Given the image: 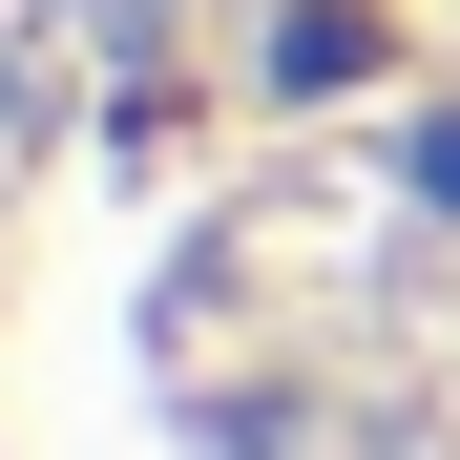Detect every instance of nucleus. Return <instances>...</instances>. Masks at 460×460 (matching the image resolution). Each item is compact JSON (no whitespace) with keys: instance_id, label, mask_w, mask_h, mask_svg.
I'll list each match as a JSON object with an SVG mask.
<instances>
[{"instance_id":"f257e3e1","label":"nucleus","mask_w":460,"mask_h":460,"mask_svg":"<svg viewBox=\"0 0 460 460\" xmlns=\"http://www.w3.org/2000/svg\"><path fill=\"white\" fill-rule=\"evenodd\" d=\"M0 460H460V0H0Z\"/></svg>"}]
</instances>
